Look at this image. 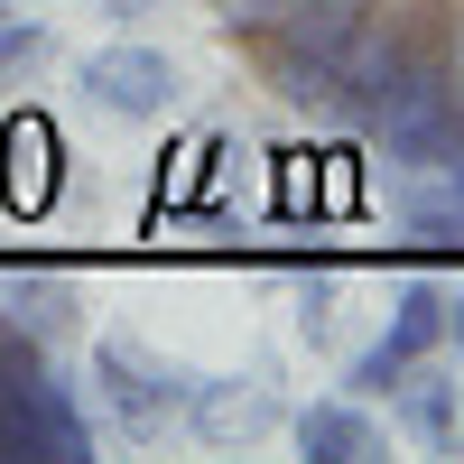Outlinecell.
<instances>
[{"label": "cell", "mask_w": 464, "mask_h": 464, "mask_svg": "<svg viewBox=\"0 0 464 464\" xmlns=\"http://www.w3.org/2000/svg\"><path fill=\"white\" fill-rule=\"evenodd\" d=\"M223 56L391 168L464 159V0H205Z\"/></svg>", "instance_id": "1"}, {"label": "cell", "mask_w": 464, "mask_h": 464, "mask_svg": "<svg viewBox=\"0 0 464 464\" xmlns=\"http://www.w3.org/2000/svg\"><path fill=\"white\" fill-rule=\"evenodd\" d=\"M381 400H391V428L418 437V446H455V437H464V381L437 372V353H428V362H409Z\"/></svg>", "instance_id": "7"}, {"label": "cell", "mask_w": 464, "mask_h": 464, "mask_svg": "<svg viewBox=\"0 0 464 464\" xmlns=\"http://www.w3.org/2000/svg\"><path fill=\"white\" fill-rule=\"evenodd\" d=\"M446 186H455V214H464V159H455V168H446Z\"/></svg>", "instance_id": "13"}, {"label": "cell", "mask_w": 464, "mask_h": 464, "mask_svg": "<svg viewBox=\"0 0 464 464\" xmlns=\"http://www.w3.org/2000/svg\"><path fill=\"white\" fill-rule=\"evenodd\" d=\"M446 343H464V288H446Z\"/></svg>", "instance_id": "11"}, {"label": "cell", "mask_w": 464, "mask_h": 464, "mask_svg": "<svg viewBox=\"0 0 464 464\" xmlns=\"http://www.w3.org/2000/svg\"><path fill=\"white\" fill-rule=\"evenodd\" d=\"M93 10H111V19H149L159 0H93Z\"/></svg>", "instance_id": "12"}, {"label": "cell", "mask_w": 464, "mask_h": 464, "mask_svg": "<svg viewBox=\"0 0 464 464\" xmlns=\"http://www.w3.org/2000/svg\"><path fill=\"white\" fill-rule=\"evenodd\" d=\"M297 343H316V353H334V288H325V279H316V288L297 297Z\"/></svg>", "instance_id": "10"}, {"label": "cell", "mask_w": 464, "mask_h": 464, "mask_svg": "<svg viewBox=\"0 0 464 464\" xmlns=\"http://www.w3.org/2000/svg\"><path fill=\"white\" fill-rule=\"evenodd\" d=\"M84 102L93 111H111V121H130V130H149V121H168V111L186 102V65L168 56V47H140V37H111V47H93L84 56Z\"/></svg>", "instance_id": "4"}, {"label": "cell", "mask_w": 464, "mask_h": 464, "mask_svg": "<svg viewBox=\"0 0 464 464\" xmlns=\"http://www.w3.org/2000/svg\"><path fill=\"white\" fill-rule=\"evenodd\" d=\"M47 56H56L47 19H28V10H10V0H0V84H10V74H37Z\"/></svg>", "instance_id": "9"}, {"label": "cell", "mask_w": 464, "mask_h": 464, "mask_svg": "<svg viewBox=\"0 0 464 464\" xmlns=\"http://www.w3.org/2000/svg\"><path fill=\"white\" fill-rule=\"evenodd\" d=\"M428 353H446V288H437V279H409V288L391 297V325H381L362 353H343V391H353V400H381L409 362H428Z\"/></svg>", "instance_id": "5"}, {"label": "cell", "mask_w": 464, "mask_h": 464, "mask_svg": "<svg viewBox=\"0 0 464 464\" xmlns=\"http://www.w3.org/2000/svg\"><path fill=\"white\" fill-rule=\"evenodd\" d=\"M186 428H196L205 446H269V437H288V409L269 381H196V400H186Z\"/></svg>", "instance_id": "6"}, {"label": "cell", "mask_w": 464, "mask_h": 464, "mask_svg": "<svg viewBox=\"0 0 464 464\" xmlns=\"http://www.w3.org/2000/svg\"><path fill=\"white\" fill-rule=\"evenodd\" d=\"M0 455H37V464H84L93 455V409L65 391L56 343L19 306H0Z\"/></svg>", "instance_id": "2"}, {"label": "cell", "mask_w": 464, "mask_h": 464, "mask_svg": "<svg viewBox=\"0 0 464 464\" xmlns=\"http://www.w3.org/2000/svg\"><path fill=\"white\" fill-rule=\"evenodd\" d=\"M84 381H93V418L121 446H159L168 428H186V400H196V372L177 353H159V343H140V334H93Z\"/></svg>", "instance_id": "3"}, {"label": "cell", "mask_w": 464, "mask_h": 464, "mask_svg": "<svg viewBox=\"0 0 464 464\" xmlns=\"http://www.w3.org/2000/svg\"><path fill=\"white\" fill-rule=\"evenodd\" d=\"M288 437H297V455H316V464H372L381 455V418H372V400L334 391V400H306L288 418Z\"/></svg>", "instance_id": "8"}]
</instances>
